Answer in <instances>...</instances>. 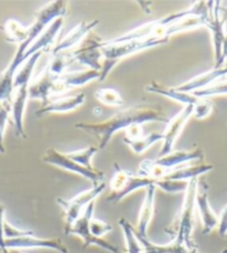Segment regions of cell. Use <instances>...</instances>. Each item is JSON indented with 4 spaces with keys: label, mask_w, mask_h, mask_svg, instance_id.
Returning a JSON list of instances; mask_svg holds the SVG:
<instances>
[{
    "label": "cell",
    "mask_w": 227,
    "mask_h": 253,
    "mask_svg": "<svg viewBox=\"0 0 227 253\" xmlns=\"http://www.w3.org/2000/svg\"><path fill=\"white\" fill-rule=\"evenodd\" d=\"M204 151L202 149L187 151H171L169 155L157 158L155 160H144L139 165L138 174L152 179H163L170 171L179 168L186 162L194 160H202Z\"/></svg>",
    "instance_id": "obj_4"
},
{
    "label": "cell",
    "mask_w": 227,
    "mask_h": 253,
    "mask_svg": "<svg viewBox=\"0 0 227 253\" xmlns=\"http://www.w3.org/2000/svg\"><path fill=\"white\" fill-rule=\"evenodd\" d=\"M42 53L43 52L35 53V55L31 56L28 60L22 63L15 76V80H13V90L21 87V85L29 84L31 83L35 67L37 65V61L39 60Z\"/></svg>",
    "instance_id": "obj_26"
},
{
    "label": "cell",
    "mask_w": 227,
    "mask_h": 253,
    "mask_svg": "<svg viewBox=\"0 0 227 253\" xmlns=\"http://www.w3.org/2000/svg\"><path fill=\"white\" fill-rule=\"evenodd\" d=\"M4 211H6V208H4L3 205L0 203V251L1 252H6L4 248V236H3V225H4Z\"/></svg>",
    "instance_id": "obj_36"
},
{
    "label": "cell",
    "mask_w": 227,
    "mask_h": 253,
    "mask_svg": "<svg viewBox=\"0 0 227 253\" xmlns=\"http://www.w3.org/2000/svg\"><path fill=\"white\" fill-rule=\"evenodd\" d=\"M219 220V232L222 237L225 238L227 234V206L222 211Z\"/></svg>",
    "instance_id": "obj_38"
},
{
    "label": "cell",
    "mask_w": 227,
    "mask_h": 253,
    "mask_svg": "<svg viewBox=\"0 0 227 253\" xmlns=\"http://www.w3.org/2000/svg\"><path fill=\"white\" fill-rule=\"evenodd\" d=\"M112 230H113L112 225L110 223L105 222V221L96 219L94 218V216H92V219L89 220V231L95 237L102 238L108 232H111Z\"/></svg>",
    "instance_id": "obj_33"
},
{
    "label": "cell",
    "mask_w": 227,
    "mask_h": 253,
    "mask_svg": "<svg viewBox=\"0 0 227 253\" xmlns=\"http://www.w3.org/2000/svg\"><path fill=\"white\" fill-rule=\"evenodd\" d=\"M99 40H88L83 46L67 53L70 61H77L81 65L89 67L92 70L102 71L103 58L102 48H99Z\"/></svg>",
    "instance_id": "obj_15"
},
{
    "label": "cell",
    "mask_w": 227,
    "mask_h": 253,
    "mask_svg": "<svg viewBox=\"0 0 227 253\" xmlns=\"http://www.w3.org/2000/svg\"><path fill=\"white\" fill-rule=\"evenodd\" d=\"M193 106H185L179 114H177L174 118L170 119V123L167 124L165 132H163L164 139H163V146L158 158L169 155V153L172 151V148H174L177 138L181 133V130H183L188 119L193 116Z\"/></svg>",
    "instance_id": "obj_11"
},
{
    "label": "cell",
    "mask_w": 227,
    "mask_h": 253,
    "mask_svg": "<svg viewBox=\"0 0 227 253\" xmlns=\"http://www.w3.org/2000/svg\"><path fill=\"white\" fill-rule=\"evenodd\" d=\"M99 24V20H92V21H81L77 24L74 28L69 30V33L66 34L61 39H59L55 43V46L52 49V56H57L59 53L63 51L70 50L83 42L86 36L92 31L95 27Z\"/></svg>",
    "instance_id": "obj_14"
},
{
    "label": "cell",
    "mask_w": 227,
    "mask_h": 253,
    "mask_svg": "<svg viewBox=\"0 0 227 253\" xmlns=\"http://www.w3.org/2000/svg\"><path fill=\"white\" fill-rule=\"evenodd\" d=\"M101 71L96 70H84L74 72H63L62 75L58 76L53 85V96L54 94H62L67 90L71 88L80 87V85L87 84L93 80H99Z\"/></svg>",
    "instance_id": "obj_13"
},
{
    "label": "cell",
    "mask_w": 227,
    "mask_h": 253,
    "mask_svg": "<svg viewBox=\"0 0 227 253\" xmlns=\"http://www.w3.org/2000/svg\"><path fill=\"white\" fill-rule=\"evenodd\" d=\"M225 76H227V69L225 67L214 68V69L194 77V78L174 88L178 90V91L192 93L194 91H197V90L210 87L211 84H213V83H215L216 80L223 78Z\"/></svg>",
    "instance_id": "obj_20"
},
{
    "label": "cell",
    "mask_w": 227,
    "mask_h": 253,
    "mask_svg": "<svg viewBox=\"0 0 227 253\" xmlns=\"http://www.w3.org/2000/svg\"><path fill=\"white\" fill-rule=\"evenodd\" d=\"M0 253H2V252H1V251H0Z\"/></svg>",
    "instance_id": "obj_43"
},
{
    "label": "cell",
    "mask_w": 227,
    "mask_h": 253,
    "mask_svg": "<svg viewBox=\"0 0 227 253\" xmlns=\"http://www.w3.org/2000/svg\"><path fill=\"white\" fill-rule=\"evenodd\" d=\"M192 94L198 99H204L212 96H219V94H227V81L216 84H211L210 87L192 92Z\"/></svg>",
    "instance_id": "obj_32"
},
{
    "label": "cell",
    "mask_w": 227,
    "mask_h": 253,
    "mask_svg": "<svg viewBox=\"0 0 227 253\" xmlns=\"http://www.w3.org/2000/svg\"><path fill=\"white\" fill-rule=\"evenodd\" d=\"M156 189L157 188L155 186L146 188V194H145L144 202L139 210L137 227L135 229V232L136 234H138V236L147 237V230L154 215V211H155Z\"/></svg>",
    "instance_id": "obj_21"
},
{
    "label": "cell",
    "mask_w": 227,
    "mask_h": 253,
    "mask_svg": "<svg viewBox=\"0 0 227 253\" xmlns=\"http://www.w3.org/2000/svg\"><path fill=\"white\" fill-rule=\"evenodd\" d=\"M98 150H99L98 147L92 146L88 148L80 149V150L68 152L67 156L69 157L71 160L76 161L77 164H79L83 167H85V168L94 169V167L92 165V159H93V157L98 152Z\"/></svg>",
    "instance_id": "obj_29"
},
{
    "label": "cell",
    "mask_w": 227,
    "mask_h": 253,
    "mask_svg": "<svg viewBox=\"0 0 227 253\" xmlns=\"http://www.w3.org/2000/svg\"><path fill=\"white\" fill-rule=\"evenodd\" d=\"M31 234H34L33 231L15 228L13 225L7 222V221H4V225H3L4 239H16V238H21L26 236H31Z\"/></svg>",
    "instance_id": "obj_35"
},
{
    "label": "cell",
    "mask_w": 227,
    "mask_h": 253,
    "mask_svg": "<svg viewBox=\"0 0 227 253\" xmlns=\"http://www.w3.org/2000/svg\"><path fill=\"white\" fill-rule=\"evenodd\" d=\"M10 103L0 101V153H4L3 137L6 126L9 123V115H10Z\"/></svg>",
    "instance_id": "obj_31"
},
{
    "label": "cell",
    "mask_w": 227,
    "mask_h": 253,
    "mask_svg": "<svg viewBox=\"0 0 227 253\" xmlns=\"http://www.w3.org/2000/svg\"><path fill=\"white\" fill-rule=\"evenodd\" d=\"M195 203H196V208L202 220L203 233H211L216 227H219L220 220L208 201V186L205 181L198 180Z\"/></svg>",
    "instance_id": "obj_12"
},
{
    "label": "cell",
    "mask_w": 227,
    "mask_h": 253,
    "mask_svg": "<svg viewBox=\"0 0 227 253\" xmlns=\"http://www.w3.org/2000/svg\"><path fill=\"white\" fill-rule=\"evenodd\" d=\"M63 18H58L55 21H53L51 25H49L46 29H45L42 35L35 40L34 43L27 49V51L24 56V60L27 61L31 56H34L35 53L43 52L49 50V49H53L55 46V40L59 31H60L62 27Z\"/></svg>",
    "instance_id": "obj_17"
},
{
    "label": "cell",
    "mask_w": 227,
    "mask_h": 253,
    "mask_svg": "<svg viewBox=\"0 0 227 253\" xmlns=\"http://www.w3.org/2000/svg\"><path fill=\"white\" fill-rule=\"evenodd\" d=\"M118 223H119L122 233H124L127 253H142L143 246L140 245L138 238L135 233V229L131 227V224L124 218L118 220Z\"/></svg>",
    "instance_id": "obj_28"
},
{
    "label": "cell",
    "mask_w": 227,
    "mask_h": 253,
    "mask_svg": "<svg viewBox=\"0 0 227 253\" xmlns=\"http://www.w3.org/2000/svg\"><path fill=\"white\" fill-rule=\"evenodd\" d=\"M4 248L6 250H19V249H52L59 253H68L67 247L63 245L61 239H42L35 237V234L16 239H4Z\"/></svg>",
    "instance_id": "obj_10"
},
{
    "label": "cell",
    "mask_w": 227,
    "mask_h": 253,
    "mask_svg": "<svg viewBox=\"0 0 227 253\" xmlns=\"http://www.w3.org/2000/svg\"><path fill=\"white\" fill-rule=\"evenodd\" d=\"M57 77L54 76L49 68L46 66L44 72H42L34 81H31L28 87L29 99L43 101L44 105L51 100L53 96V85Z\"/></svg>",
    "instance_id": "obj_18"
},
{
    "label": "cell",
    "mask_w": 227,
    "mask_h": 253,
    "mask_svg": "<svg viewBox=\"0 0 227 253\" xmlns=\"http://www.w3.org/2000/svg\"><path fill=\"white\" fill-rule=\"evenodd\" d=\"M198 179H193L188 181V187L184 193V202L176 223H172L170 228L166 229L174 240L179 245L184 246L190 253H196L197 247L192 239L194 229V211L196 208L195 198H196Z\"/></svg>",
    "instance_id": "obj_2"
},
{
    "label": "cell",
    "mask_w": 227,
    "mask_h": 253,
    "mask_svg": "<svg viewBox=\"0 0 227 253\" xmlns=\"http://www.w3.org/2000/svg\"><path fill=\"white\" fill-rule=\"evenodd\" d=\"M95 98L106 106H121L124 102L119 91H117L114 88L107 87L97 89L95 92Z\"/></svg>",
    "instance_id": "obj_30"
},
{
    "label": "cell",
    "mask_w": 227,
    "mask_h": 253,
    "mask_svg": "<svg viewBox=\"0 0 227 253\" xmlns=\"http://www.w3.org/2000/svg\"><path fill=\"white\" fill-rule=\"evenodd\" d=\"M143 135V129L140 125H133L129 128L125 130V137L126 139H136Z\"/></svg>",
    "instance_id": "obj_37"
},
{
    "label": "cell",
    "mask_w": 227,
    "mask_h": 253,
    "mask_svg": "<svg viewBox=\"0 0 227 253\" xmlns=\"http://www.w3.org/2000/svg\"><path fill=\"white\" fill-rule=\"evenodd\" d=\"M225 238H227V234H226V237H225Z\"/></svg>",
    "instance_id": "obj_42"
},
{
    "label": "cell",
    "mask_w": 227,
    "mask_h": 253,
    "mask_svg": "<svg viewBox=\"0 0 227 253\" xmlns=\"http://www.w3.org/2000/svg\"><path fill=\"white\" fill-rule=\"evenodd\" d=\"M2 253H10V252H9V250H8V251H6V252H2Z\"/></svg>",
    "instance_id": "obj_41"
},
{
    "label": "cell",
    "mask_w": 227,
    "mask_h": 253,
    "mask_svg": "<svg viewBox=\"0 0 227 253\" xmlns=\"http://www.w3.org/2000/svg\"><path fill=\"white\" fill-rule=\"evenodd\" d=\"M221 18L222 21L224 24V29H225V39H227V8L226 7H221Z\"/></svg>",
    "instance_id": "obj_39"
},
{
    "label": "cell",
    "mask_w": 227,
    "mask_h": 253,
    "mask_svg": "<svg viewBox=\"0 0 227 253\" xmlns=\"http://www.w3.org/2000/svg\"><path fill=\"white\" fill-rule=\"evenodd\" d=\"M105 189L106 183L104 181L97 184H93L92 188L78 193L77 196L70 199V200L57 198V203L62 208L63 212H65V229L71 227L75 221L79 218L80 214L83 213L86 207L94 202L95 199L101 196Z\"/></svg>",
    "instance_id": "obj_6"
},
{
    "label": "cell",
    "mask_w": 227,
    "mask_h": 253,
    "mask_svg": "<svg viewBox=\"0 0 227 253\" xmlns=\"http://www.w3.org/2000/svg\"><path fill=\"white\" fill-rule=\"evenodd\" d=\"M86 96L85 93H78L75 96H62L59 98H51L46 105H44L40 109L36 112L37 117H43L47 114H54V112H59V114H65L77 109L85 102Z\"/></svg>",
    "instance_id": "obj_19"
},
{
    "label": "cell",
    "mask_w": 227,
    "mask_h": 253,
    "mask_svg": "<svg viewBox=\"0 0 227 253\" xmlns=\"http://www.w3.org/2000/svg\"><path fill=\"white\" fill-rule=\"evenodd\" d=\"M169 42V39H142V40H130V42H119V43H111L104 44L102 42H99V48H102L103 53V68L101 71L99 81H104L107 76L111 74L118 62L121 59L128 57L138 51L145 50V49L154 48L157 46H162Z\"/></svg>",
    "instance_id": "obj_3"
},
{
    "label": "cell",
    "mask_w": 227,
    "mask_h": 253,
    "mask_svg": "<svg viewBox=\"0 0 227 253\" xmlns=\"http://www.w3.org/2000/svg\"><path fill=\"white\" fill-rule=\"evenodd\" d=\"M145 90H146L147 92L161 94V96L170 98L174 101L184 103L185 106L195 107L199 102V100H201V99L194 97L192 93L178 91V90L171 87H164V85L157 84L156 81H152L151 84L145 85Z\"/></svg>",
    "instance_id": "obj_22"
},
{
    "label": "cell",
    "mask_w": 227,
    "mask_h": 253,
    "mask_svg": "<svg viewBox=\"0 0 227 253\" xmlns=\"http://www.w3.org/2000/svg\"><path fill=\"white\" fill-rule=\"evenodd\" d=\"M28 87L29 84H24L13 90V91H16V93L12 94L13 97L10 102L12 121L16 129V134L21 139H27V134L24 128V115L26 110V103L29 99Z\"/></svg>",
    "instance_id": "obj_16"
},
{
    "label": "cell",
    "mask_w": 227,
    "mask_h": 253,
    "mask_svg": "<svg viewBox=\"0 0 227 253\" xmlns=\"http://www.w3.org/2000/svg\"><path fill=\"white\" fill-rule=\"evenodd\" d=\"M136 233V232H135ZM143 246L142 253H190L184 246L179 245L176 241H171L169 245H155L148 240L147 237H142L136 234Z\"/></svg>",
    "instance_id": "obj_25"
},
{
    "label": "cell",
    "mask_w": 227,
    "mask_h": 253,
    "mask_svg": "<svg viewBox=\"0 0 227 253\" xmlns=\"http://www.w3.org/2000/svg\"><path fill=\"white\" fill-rule=\"evenodd\" d=\"M10 252V251H9ZM10 253H27V252H19V251H12V252H10Z\"/></svg>",
    "instance_id": "obj_40"
},
{
    "label": "cell",
    "mask_w": 227,
    "mask_h": 253,
    "mask_svg": "<svg viewBox=\"0 0 227 253\" xmlns=\"http://www.w3.org/2000/svg\"><path fill=\"white\" fill-rule=\"evenodd\" d=\"M214 169L212 165H197V166H187L179 167L174 169L169 174H166L165 180H174V181H190L193 179H198V177L210 172Z\"/></svg>",
    "instance_id": "obj_23"
},
{
    "label": "cell",
    "mask_w": 227,
    "mask_h": 253,
    "mask_svg": "<svg viewBox=\"0 0 227 253\" xmlns=\"http://www.w3.org/2000/svg\"><path fill=\"white\" fill-rule=\"evenodd\" d=\"M152 121L167 125L170 123V118L161 108L137 105L118 111L102 123H78L75 125V128L96 135L99 139L98 149H105L117 131L126 130L133 125H143Z\"/></svg>",
    "instance_id": "obj_1"
},
{
    "label": "cell",
    "mask_w": 227,
    "mask_h": 253,
    "mask_svg": "<svg viewBox=\"0 0 227 253\" xmlns=\"http://www.w3.org/2000/svg\"><path fill=\"white\" fill-rule=\"evenodd\" d=\"M221 1H210V15L206 20L205 27L210 29L214 46L215 67L222 68L224 65L223 60V46L225 42V29L221 18Z\"/></svg>",
    "instance_id": "obj_9"
},
{
    "label": "cell",
    "mask_w": 227,
    "mask_h": 253,
    "mask_svg": "<svg viewBox=\"0 0 227 253\" xmlns=\"http://www.w3.org/2000/svg\"><path fill=\"white\" fill-rule=\"evenodd\" d=\"M43 161L45 164L55 166L57 168H60L62 170L69 171V172L81 175L83 178L92 181L93 184L104 182V180H105V173H104L103 171L96 168H85V167L81 165L77 164L76 161L71 160L70 158L67 156V153L59 152L55 148L47 149L46 152H45L43 156Z\"/></svg>",
    "instance_id": "obj_7"
},
{
    "label": "cell",
    "mask_w": 227,
    "mask_h": 253,
    "mask_svg": "<svg viewBox=\"0 0 227 253\" xmlns=\"http://www.w3.org/2000/svg\"><path fill=\"white\" fill-rule=\"evenodd\" d=\"M212 110H213L212 102L205 100V99H201L197 105L194 107L193 117L196 119H204L206 118L207 116H210Z\"/></svg>",
    "instance_id": "obj_34"
},
{
    "label": "cell",
    "mask_w": 227,
    "mask_h": 253,
    "mask_svg": "<svg viewBox=\"0 0 227 253\" xmlns=\"http://www.w3.org/2000/svg\"><path fill=\"white\" fill-rule=\"evenodd\" d=\"M163 139H164L163 133L151 132L149 134L142 135V137L136 139L124 138V142L131 149V151L140 155V153L146 151L149 147H152L153 144H155L158 141H163Z\"/></svg>",
    "instance_id": "obj_27"
},
{
    "label": "cell",
    "mask_w": 227,
    "mask_h": 253,
    "mask_svg": "<svg viewBox=\"0 0 227 253\" xmlns=\"http://www.w3.org/2000/svg\"><path fill=\"white\" fill-rule=\"evenodd\" d=\"M2 27V31H4V34H6L7 42H15L18 44L28 42L30 46L34 43L29 37L30 26H24L16 19H8Z\"/></svg>",
    "instance_id": "obj_24"
},
{
    "label": "cell",
    "mask_w": 227,
    "mask_h": 253,
    "mask_svg": "<svg viewBox=\"0 0 227 253\" xmlns=\"http://www.w3.org/2000/svg\"><path fill=\"white\" fill-rule=\"evenodd\" d=\"M95 210V201L90 203L89 206L86 207L83 213L77 219L74 224L71 227L65 229V233L67 236L69 234H75V236L79 237L84 242V248H87L90 246H96L99 247L103 250H106L111 253H121L117 249L115 246H113L112 243L106 241L105 239L98 238L93 236L89 231V220L92 219Z\"/></svg>",
    "instance_id": "obj_8"
},
{
    "label": "cell",
    "mask_w": 227,
    "mask_h": 253,
    "mask_svg": "<svg viewBox=\"0 0 227 253\" xmlns=\"http://www.w3.org/2000/svg\"><path fill=\"white\" fill-rule=\"evenodd\" d=\"M114 167H115V173L110 182L111 194L107 197V201L110 203L116 205L138 189H146L151 186L156 187V179L130 172L128 170L120 168L117 162L114 164Z\"/></svg>",
    "instance_id": "obj_5"
}]
</instances>
